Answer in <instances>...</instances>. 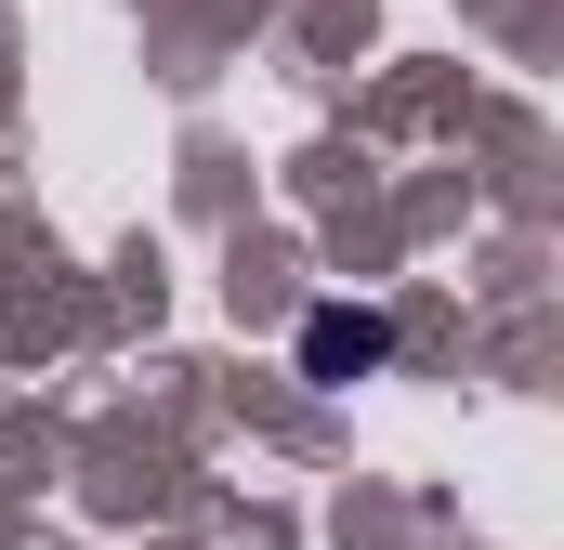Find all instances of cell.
Returning <instances> with one entry per match:
<instances>
[{
    "label": "cell",
    "mask_w": 564,
    "mask_h": 550,
    "mask_svg": "<svg viewBox=\"0 0 564 550\" xmlns=\"http://www.w3.org/2000/svg\"><path fill=\"white\" fill-rule=\"evenodd\" d=\"M381 354H394L381 315H315V328H302V367H315V381H355V367H381Z\"/></svg>",
    "instance_id": "6da1fadb"
}]
</instances>
